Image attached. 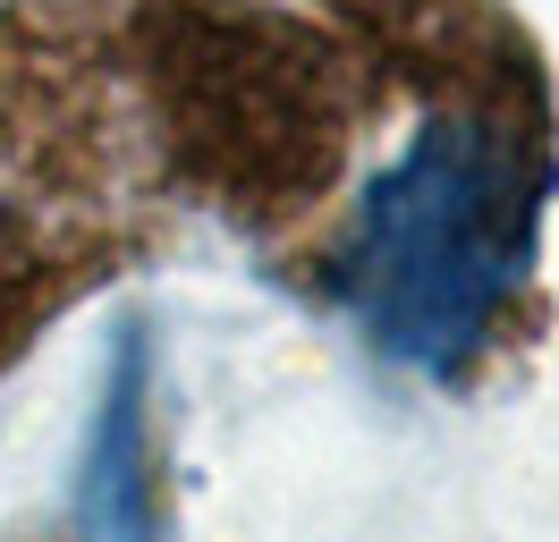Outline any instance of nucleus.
<instances>
[{
  "label": "nucleus",
  "instance_id": "f03ea898",
  "mask_svg": "<svg viewBox=\"0 0 559 542\" xmlns=\"http://www.w3.org/2000/svg\"><path fill=\"white\" fill-rule=\"evenodd\" d=\"M119 144L69 68L0 60V356L94 271L119 212Z\"/></svg>",
  "mask_w": 559,
  "mask_h": 542
},
{
  "label": "nucleus",
  "instance_id": "f257e3e1",
  "mask_svg": "<svg viewBox=\"0 0 559 542\" xmlns=\"http://www.w3.org/2000/svg\"><path fill=\"white\" fill-rule=\"evenodd\" d=\"M543 212L551 144L525 85L457 76L424 94L407 136H390V153L356 178L314 246V280L382 365L466 381L518 322Z\"/></svg>",
  "mask_w": 559,
  "mask_h": 542
},
{
  "label": "nucleus",
  "instance_id": "7ed1b4c3",
  "mask_svg": "<svg viewBox=\"0 0 559 542\" xmlns=\"http://www.w3.org/2000/svg\"><path fill=\"white\" fill-rule=\"evenodd\" d=\"M76 542H162V474H153V347L119 331L76 449Z\"/></svg>",
  "mask_w": 559,
  "mask_h": 542
}]
</instances>
